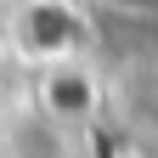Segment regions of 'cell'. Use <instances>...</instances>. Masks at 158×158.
Returning <instances> with one entry per match:
<instances>
[{
    "label": "cell",
    "mask_w": 158,
    "mask_h": 158,
    "mask_svg": "<svg viewBox=\"0 0 158 158\" xmlns=\"http://www.w3.org/2000/svg\"><path fill=\"white\" fill-rule=\"evenodd\" d=\"M23 45H28V56L40 68L79 56V45H85V11H79V0L73 6L68 0H34L23 11Z\"/></svg>",
    "instance_id": "6da1fadb"
}]
</instances>
